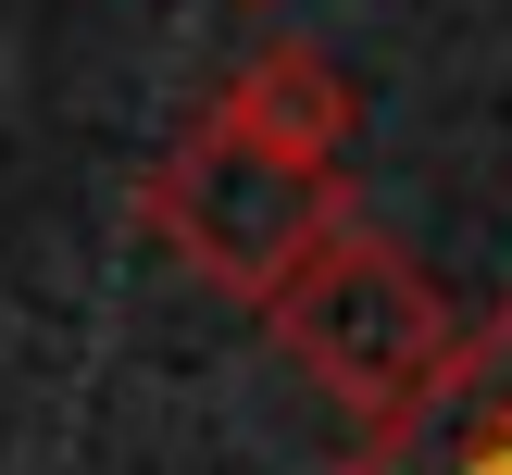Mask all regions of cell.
<instances>
[{"label":"cell","instance_id":"obj_1","mask_svg":"<svg viewBox=\"0 0 512 475\" xmlns=\"http://www.w3.org/2000/svg\"><path fill=\"white\" fill-rule=\"evenodd\" d=\"M263 325H275V350H288L338 413H363V425H388L400 400L450 363V338H463L450 300H438V275H425L388 225H363V213L263 300Z\"/></svg>","mask_w":512,"mask_h":475},{"label":"cell","instance_id":"obj_2","mask_svg":"<svg viewBox=\"0 0 512 475\" xmlns=\"http://www.w3.org/2000/svg\"><path fill=\"white\" fill-rule=\"evenodd\" d=\"M138 225H150L213 300L263 313V300L350 225V175H275V163H250V150H225V138L188 125V138L138 175Z\"/></svg>","mask_w":512,"mask_h":475},{"label":"cell","instance_id":"obj_3","mask_svg":"<svg viewBox=\"0 0 512 475\" xmlns=\"http://www.w3.org/2000/svg\"><path fill=\"white\" fill-rule=\"evenodd\" d=\"M325 475H512V300H488L450 338V363L388 425H363Z\"/></svg>","mask_w":512,"mask_h":475},{"label":"cell","instance_id":"obj_4","mask_svg":"<svg viewBox=\"0 0 512 475\" xmlns=\"http://www.w3.org/2000/svg\"><path fill=\"white\" fill-rule=\"evenodd\" d=\"M350 125H363V88H350L338 50H313V38L238 50V63L213 75V100H200V138L250 150V163H275V175H350L338 163Z\"/></svg>","mask_w":512,"mask_h":475},{"label":"cell","instance_id":"obj_5","mask_svg":"<svg viewBox=\"0 0 512 475\" xmlns=\"http://www.w3.org/2000/svg\"><path fill=\"white\" fill-rule=\"evenodd\" d=\"M238 13H275V0H238Z\"/></svg>","mask_w":512,"mask_h":475}]
</instances>
